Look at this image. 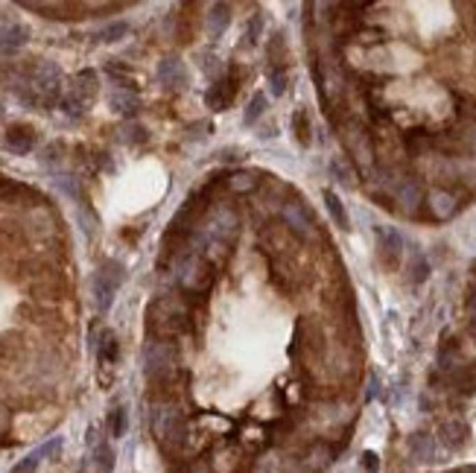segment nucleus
I'll use <instances>...</instances> for the list:
<instances>
[{
	"instance_id": "nucleus-1",
	"label": "nucleus",
	"mask_w": 476,
	"mask_h": 473,
	"mask_svg": "<svg viewBox=\"0 0 476 473\" xmlns=\"http://www.w3.org/2000/svg\"><path fill=\"white\" fill-rule=\"evenodd\" d=\"M150 432L167 459H178L187 442V412L182 400H152L150 403Z\"/></svg>"
},
{
	"instance_id": "nucleus-2",
	"label": "nucleus",
	"mask_w": 476,
	"mask_h": 473,
	"mask_svg": "<svg viewBox=\"0 0 476 473\" xmlns=\"http://www.w3.org/2000/svg\"><path fill=\"white\" fill-rule=\"evenodd\" d=\"M190 328V307L178 296H161L146 307V333L150 339H175Z\"/></svg>"
},
{
	"instance_id": "nucleus-3",
	"label": "nucleus",
	"mask_w": 476,
	"mask_h": 473,
	"mask_svg": "<svg viewBox=\"0 0 476 473\" xmlns=\"http://www.w3.org/2000/svg\"><path fill=\"white\" fill-rule=\"evenodd\" d=\"M173 263H175V281L187 296H208L213 281H217V266H213L210 260L187 249L178 254Z\"/></svg>"
},
{
	"instance_id": "nucleus-4",
	"label": "nucleus",
	"mask_w": 476,
	"mask_h": 473,
	"mask_svg": "<svg viewBox=\"0 0 476 473\" xmlns=\"http://www.w3.org/2000/svg\"><path fill=\"white\" fill-rule=\"evenodd\" d=\"M199 228H202V231H205L213 242H222V246L231 249L234 240L240 237V214H237L231 205L213 202V205H208L205 219H202Z\"/></svg>"
},
{
	"instance_id": "nucleus-5",
	"label": "nucleus",
	"mask_w": 476,
	"mask_h": 473,
	"mask_svg": "<svg viewBox=\"0 0 476 473\" xmlns=\"http://www.w3.org/2000/svg\"><path fill=\"white\" fill-rule=\"evenodd\" d=\"M178 345L170 339H150L143 348V371L146 377L155 380V377H164L178 368Z\"/></svg>"
},
{
	"instance_id": "nucleus-6",
	"label": "nucleus",
	"mask_w": 476,
	"mask_h": 473,
	"mask_svg": "<svg viewBox=\"0 0 476 473\" xmlns=\"http://www.w3.org/2000/svg\"><path fill=\"white\" fill-rule=\"evenodd\" d=\"M126 281V269H123V263H117V260H106V263L96 269V275H94V304H96V310H106L111 307V301H114V296H117V289H120V284Z\"/></svg>"
},
{
	"instance_id": "nucleus-7",
	"label": "nucleus",
	"mask_w": 476,
	"mask_h": 473,
	"mask_svg": "<svg viewBox=\"0 0 476 473\" xmlns=\"http://www.w3.org/2000/svg\"><path fill=\"white\" fill-rule=\"evenodd\" d=\"M281 217H284V225H287V231H289L292 237H298V240H313V237H316L313 214L307 210L304 202H295V199L284 202Z\"/></svg>"
},
{
	"instance_id": "nucleus-8",
	"label": "nucleus",
	"mask_w": 476,
	"mask_h": 473,
	"mask_svg": "<svg viewBox=\"0 0 476 473\" xmlns=\"http://www.w3.org/2000/svg\"><path fill=\"white\" fill-rule=\"evenodd\" d=\"M342 140H345V150L351 152V158L356 161L359 167H371L374 161V152H371V140L366 135V129L359 123H348L342 132Z\"/></svg>"
},
{
	"instance_id": "nucleus-9",
	"label": "nucleus",
	"mask_w": 476,
	"mask_h": 473,
	"mask_svg": "<svg viewBox=\"0 0 476 473\" xmlns=\"http://www.w3.org/2000/svg\"><path fill=\"white\" fill-rule=\"evenodd\" d=\"M32 88H36V94L47 96V100H53V96L62 91V71H59V64L38 61L36 71H32Z\"/></svg>"
},
{
	"instance_id": "nucleus-10",
	"label": "nucleus",
	"mask_w": 476,
	"mask_h": 473,
	"mask_svg": "<svg viewBox=\"0 0 476 473\" xmlns=\"http://www.w3.org/2000/svg\"><path fill=\"white\" fill-rule=\"evenodd\" d=\"M3 146L12 155H29L36 150V129L27 123H15L3 132Z\"/></svg>"
},
{
	"instance_id": "nucleus-11",
	"label": "nucleus",
	"mask_w": 476,
	"mask_h": 473,
	"mask_svg": "<svg viewBox=\"0 0 476 473\" xmlns=\"http://www.w3.org/2000/svg\"><path fill=\"white\" fill-rule=\"evenodd\" d=\"M395 199H398V205L406 210V214H415V210L421 208V202L426 199V196H424V184L418 182L415 175L401 178V182L395 184Z\"/></svg>"
},
{
	"instance_id": "nucleus-12",
	"label": "nucleus",
	"mask_w": 476,
	"mask_h": 473,
	"mask_svg": "<svg viewBox=\"0 0 476 473\" xmlns=\"http://www.w3.org/2000/svg\"><path fill=\"white\" fill-rule=\"evenodd\" d=\"M426 208H430V214H433V219H453L456 217V210H459V199L450 193V190H445V187H438V190H433L430 196H426Z\"/></svg>"
},
{
	"instance_id": "nucleus-13",
	"label": "nucleus",
	"mask_w": 476,
	"mask_h": 473,
	"mask_svg": "<svg viewBox=\"0 0 476 473\" xmlns=\"http://www.w3.org/2000/svg\"><path fill=\"white\" fill-rule=\"evenodd\" d=\"M468 438H470V427L465 421H459V418H453V421H445L438 427V442L445 444L447 450H462L465 444H468Z\"/></svg>"
},
{
	"instance_id": "nucleus-14",
	"label": "nucleus",
	"mask_w": 476,
	"mask_h": 473,
	"mask_svg": "<svg viewBox=\"0 0 476 473\" xmlns=\"http://www.w3.org/2000/svg\"><path fill=\"white\" fill-rule=\"evenodd\" d=\"M333 456H336V450L327 444V442H313L304 453H301V462H304V470L307 473H322L327 465L333 462Z\"/></svg>"
},
{
	"instance_id": "nucleus-15",
	"label": "nucleus",
	"mask_w": 476,
	"mask_h": 473,
	"mask_svg": "<svg viewBox=\"0 0 476 473\" xmlns=\"http://www.w3.org/2000/svg\"><path fill=\"white\" fill-rule=\"evenodd\" d=\"M96 91H100V79H96V73L94 71H79L71 79V85H68V91H64V94H71V96H76L79 103L88 105L96 96Z\"/></svg>"
},
{
	"instance_id": "nucleus-16",
	"label": "nucleus",
	"mask_w": 476,
	"mask_h": 473,
	"mask_svg": "<svg viewBox=\"0 0 476 473\" xmlns=\"http://www.w3.org/2000/svg\"><path fill=\"white\" fill-rule=\"evenodd\" d=\"M158 82L170 91H178L187 85V71H185V61L182 59H164L158 64Z\"/></svg>"
},
{
	"instance_id": "nucleus-17",
	"label": "nucleus",
	"mask_w": 476,
	"mask_h": 473,
	"mask_svg": "<svg viewBox=\"0 0 476 473\" xmlns=\"http://www.w3.org/2000/svg\"><path fill=\"white\" fill-rule=\"evenodd\" d=\"M108 105L117 114H123V117H135L140 111V96L132 88H114L108 94Z\"/></svg>"
},
{
	"instance_id": "nucleus-18",
	"label": "nucleus",
	"mask_w": 476,
	"mask_h": 473,
	"mask_svg": "<svg viewBox=\"0 0 476 473\" xmlns=\"http://www.w3.org/2000/svg\"><path fill=\"white\" fill-rule=\"evenodd\" d=\"M377 237H380L383 257L389 260L391 266H395L398 257H401V252H403V237L395 231V228H386V225H377Z\"/></svg>"
},
{
	"instance_id": "nucleus-19",
	"label": "nucleus",
	"mask_w": 476,
	"mask_h": 473,
	"mask_svg": "<svg viewBox=\"0 0 476 473\" xmlns=\"http://www.w3.org/2000/svg\"><path fill=\"white\" fill-rule=\"evenodd\" d=\"M29 41V27L24 24H6L3 32H0V50L3 53H15Z\"/></svg>"
},
{
	"instance_id": "nucleus-20",
	"label": "nucleus",
	"mask_w": 476,
	"mask_h": 473,
	"mask_svg": "<svg viewBox=\"0 0 476 473\" xmlns=\"http://www.w3.org/2000/svg\"><path fill=\"white\" fill-rule=\"evenodd\" d=\"M228 24H231V6H228V3H213V6L208 9V15H205L208 32H210L213 38H219L222 32L228 29Z\"/></svg>"
},
{
	"instance_id": "nucleus-21",
	"label": "nucleus",
	"mask_w": 476,
	"mask_h": 473,
	"mask_svg": "<svg viewBox=\"0 0 476 473\" xmlns=\"http://www.w3.org/2000/svg\"><path fill=\"white\" fill-rule=\"evenodd\" d=\"M409 453L415 462H435V438L430 432H415L409 438Z\"/></svg>"
},
{
	"instance_id": "nucleus-22",
	"label": "nucleus",
	"mask_w": 476,
	"mask_h": 473,
	"mask_svg": "<svg viewBox=\"0 0 476 473\" xmlns=\"http://www.w3.org/2000/svg\"><path fill=\"white\" fill-rule=\"evenodd\" d=\"M450 386L462 395H473L476 391V363H465V365H456L450 371Z\"/></svg>"
},
{
	"instance_id": "nucleus-23",
	"label": "nucleus",
	"mask_w": 476,
	"mask_h": 473,
	"mask_svg": "<svg viewBox=\"0 0 476 473\" xmlns=\"http://www.w3.org/2000/svg\"><path fill=\"white\" fill-rule=\"evenodd\" d=\"M445 167H447L450 178H456V182H462V184L476 187V158H450Z\"/></svg>"
},
{
	"instance_id": "nucleus-24",
	"label": "nucleus",
	"mask_w": 476,
	"mask_h": 473,
	"mask_svg": "<svg viewBox=\"0 0 476 473\" xmlns=\"http://www.w3.org/2000/svg\"><path fill=\"white\" fill-rule=\"evenodd\" d=\"M94 348H96V356H100L103 365H114V363H117L120 342H117V336H114V330H103V333H100V342H96Z\"/></svg>"
},
{
	"instance_id": "nucleus-25",
	"label": "nucleus",
	"mask_w": 476,
	"mask_h": 473,
	"mask_svg": "<svg viewBox=\"0 0 476 473\" xmlns=\"http://www.w3.org/2000/svg\"><path fill=\"white\" fill-rule=\"evenodd\" d=\"M257 187H260V178L254 173H249V170H237V173L228 175V190H231V193L245 196V193H252Z\"/></svg>"
},
{
	"instance_id": "nucleus-26",
	"label": "nucleus",
	"mask_w": 476,
	"mask_h": 473,
	"mask_svg": "<svg viewBox=\"0 0 476 473\" xmlns=\"http://www.w3.org/2000/svg\"><path fill=\"white\" fill-rule=\"evenodd\" d=\"M324 205H327V214H331V219L339 225V228H351V219H348V210H345L342 199L333 193V190H324Z\"/></svg>"
},
{
	"instance_id": "nucleus-27",
	"label": "nucleus",
	"mask_w": 476,
	"mask_h": 473,
	"mask_svg": "<svg viewBox=\"0 0 476 473\" xmlns=\"http://www.w3.org/2000/svg\"><path fill=\"white\" fill-rule=\"evenodd\" d=\"M292 132H295V140H298L301 146H310L313 143V129H310V117H307V111L304 108H298L292 114Z\"/></svg>"
},
{
	"instance_id": "nucleus-28",
	"label": "nucleus",
	"mask_w": 476,
	"mask_h": 473,
	"mask_svg": "<svg viewBox=\"0 0 476 473\" xmlns=\"http://www.w3.org/2000/svg\"><path fill=\"white\" fill-rule=\"evenodd\" d=\"M426 278H430V263H426V257L415 249L412 257H409V281H412V284H424Z\"/></svg>"
},
{
	"instance_id": "nucleus-29",
	"label": "nucleus",
	"mask_w": 476,
	"mask_h": 473,
	"mask_svg": "<svg viewBox=\"0 0 476 473\" xmlns=\"http://www.w3.org/2000/svg\"><path fill=\"white\" fill-rule=\"evenodd\" d=\"M120 140L129 143V146H138V143H146V140H150V132H146L140 123L129 120V123H123V129H120Z\"/></svg>"
},
{
	"instance_id": "nucleus-30",
	"label": "nucleus",
	"mask_w": 476,
	"mask_h": 473,
	"mask_svg": "<svg viewBox=\"0 0 476 473\" xmlns=\"http://www.w3.org/2000/svg\"><path fill=\"white\" fill-rule=\"evenodd\" d=\"M91 453H94L96 473H111V470H114V450L108 447V442H100Z\"/></svg>"
},
{
	"instance_id": "nucleus-31",
	"label": "nucleus",
	"mask_w": 476,
	"mask_h": 473,
	"mask_svg": "<svg viewBox=\"0 0 476 473\" xmlns=\"http://www.w3.org/2000/svg\"><path fill=\"white\" fill-rule=\"evenodd\" d=\"M129 430V412L123 409V406H117V409L108 412V435L111 438H123Z\"/></svg>"
},
{
	"instance_id": "nucleus-32",
	"label": "nucleus",
	"mask_w": 476,
	"mask_h": 473,
	"mask_svg": "<svg viewBox=\"0 0 476 473\" xmlns=\"http://www.w3.org/2000/svg\"><path fill=\"white\" fill-rule=\"evenodd\" d=\"M331 173L339 184L345 187H354V170H351V161L348 158H333L331 161Z\"/></svg>"
},
{
	"instance_id": "nucleus-33",
	"label": "nucleus",
	"mask_w": 476,
	"mask_h": 473,
	"mask_svg": "<svg viewBox=\"0 0 476 473\" xmlns=\"http://www.w3.org/2000/svg\"><path fill=\"white\" fill-rule=\"evenodd\" d=\"M456 365H459V345L450 339L447 345H441V351H438V368L445 374H450Z\"/></svg>"
},
{
	"instance_id": "nucleus-34",
	"label": "nucleus",
	"mask_w": 476,
	"mask_h": 473,
	"mask_svg": "<svg viewBox=\"0 0 476 473\" xmlns=\"http://www.w3.org/2000/svg\"><path fill=\"white\" fill-rule=\"evenodd\" d=\"M266 105H269V100H266V94H254L252 96V103H249V108H245V126H254L260 117L266 114Z\"/></svg>"
},
{
	"instance_id": "nucleus-35",
	"label": "nucleus",
	"mask_w": 476,
	"mask_h": 473,
	"mask_svg": "<svg viewBox=\"0 0 476 473\" xmlns=\"http://www.w3.org/2000/svg\"><path fill=\"white\" fill-rule=\"evenodd\" d=\"M126 36H129V24H123V21H114V24H108V27H103L100 32H96V38L106 41V44L123 41Z\"/></svg>"
},
{
	"instance_id": "nucleus-36",
	"label": "nucleus",
	"mask_w": 476,
	"mask_h": 473,
	"mask_svg": "<svg viewBox=\"0 0 476 473\" xmlns=\"http://www.w3.org/2000/svg\"><path fill=\"white\" fill-rule=\"evenodd\" d=\"M287 85H289L287 68H269V88H272V96H284V94H287Z\"/></svg>"
},
{
	"instance_id": "nucleus-37",
	"label": "nucleus",
	"mask_w": 476,
	"mask_h": 473,
	"mask_svg": "<svg viewBox=\"0 0 476 473\" xmlns=\"http://www.w3.org/2000/svg\"><path fill=\"white\" fill-rule=\"evenodd\" d=\"M202 71H205L210 79H217V82H219V76H222V71H225V64L219 61V56H213V53H202Z\"/></svg>"
},
{
	"instance_id": "nucleus-38",
	"label": "nucleus",
	"mask_w": 476,
	"mask_h": 473,
	"mask_svg": "<svg viewBox=\"0 0 476 473\" xmlns=\"http://www.w3.org/2000/svg\"><path fill=\"white\" fill-rule=\"evenodd\" d=\"M260 29H264V18L260 15H252V21L245 24V36H243V44H254L260 38Z\"/></svg>"
},
{
	"instance_id": "nucleus-39",
	"label": "nucleus",
	"mask_w": 476,
	"mask_h": 473,
	"mask_svg": "<svg viewBox=\"0 0 476 473\" xmlns=\"http://www.w3.org/2000/svg\"><path fill=\"white\" fill-rule=\"evenodd\" d=\"M62 152H64L62 143H50V146H47V150L41 152V164H44V167H56L59 161H62Z\"/></svg>"
},
{
	"instance_id": "nucleus-40",
	"label": "nucleus",
	"mask_w": 476,
	"mask_h": 473,
	"mask_svg": "<svg viewBox=\"0 0 476 473\" xmlns=\"http://www.w3.org/2000/svg\"><path fill=\"white\" fill-rule=\"evenodd\" d=\"M56 187L64 190L68 196H73V199H79V178H76V175H59V178H56Z\"/></svg>"
},
{
	"instance_id": "nucleus-41",
	"label": "nucleus",
	"mask_w": 476,
	"mask_h": 473,
	"mask_svg": "<svg viewBox=\"0 0 476 473\" xmlns=\"http://www.w3.org/2000/svg\"><path fill=\"white\" fill-rule=\"evenodd\" d=\"M359 470H363V473H377V470H380V456L366 450L363 456H359Z\"/></svg>"
},
{
	"instance_id": "nucleus-42",
	"label": "nucleus",
	"mask_w": 476,
	"mask_h": 473,
	"mask_svg": "<svg viewBox=\"0 0 476 473\" xmlns=\"http://www.w3.org/2000/svg\"><path fill=\"white\" fill-rule=\"evenodd\" d=\"M406 146H409V152H412V155H421V150L430 146V138H426L424 132H415V135L406 138Z\"/></svg>"
},
{
	"instance_id": "nucleus-43",
	"label": "nucleus",
	"mask_w": 476,
	"mask_h": 473,
	"mask_svg": "<svg viewBox=\"0 0 476 473\" xmlns=\"http://www.w3.org/2000/svg\"><path fill=\"white\" fill-rule=\"evenodd\" d=\"M38 462H41V456H38V450H36L32 456H27L24 462H18V465H15V470H12V473H36Z\"/></svg>"
},
{
	"instance_id": "nucleus-44",
	"label": "nucleus",
	"mask_w": 476,
	"mask_h": 473,
	"mask_svg": "<svg viewBox=\"0 0 476 473\" xmlns=\"http://www.w3.org/2000/svg\"><path fill=\"white\" fill-rule=\"evenodd\" d=\"M79 217H82V228H85L88 234H94V231H96V217L91 214V208H88V205L79 210Z\"/></svg>"
},
{
	"instance_id": "nucleus-45",
	"label": "nucleus",
	"mask_w": 476,
	"mask_h": 473,
	"mask_svg": "<svg viewBox=\"0 0 476 473\" xmlns=\"http://www.w3.org/2000/svg\"><path fill=\"white\" fill-rule=\"evenodd\" d=\"M9 427H12V415H9L6 406H0V438L9 432Z\"/></svg>"
},
{
	"instance_id": "nucleus-46",
	"label": "nucleus",
	"mask_w": 476,
	"mask_h": 473,
	"mask_svg": "<svg viewBox=\"0 0 476 473\" xmlns=\"http://www.w3.org/2000/svg\"><path fill=\"white\" fill-rule=\"evenodd\" d=\"M465 140H468V150L476 155V126H470L468 129V135H465Z\"/></svg>"
},
{
	"instance_id": "nucleus-47",
	"label": "nucleus",
	"mask_w": 476,
	"mask_h": 473,
	"mask_svg": "<svg viewBox=\"0 0 476 473\" xmlns=\"http://www.w3.org/2000/svg\"><path fill=\"white\" fill-rule=\"evenodd\" d=\"M377 391H380V380H377L374 374H371V377H368V398H374Z\"/></svg>"
},
{
	"instance_id": "nucleus-48",
	"label": "nucleus",
	"mask_w": 476,
	"mask_h": 473,
	"mask_svg": "<svg viewBox=\"0 0 476 473\" xmlns=\"http://www.w3.org/2000/svg\"><path fill=\"white\" fill-rule=\"evenodd\" d=\"M468 310H473V313H476V286L470 289V296H468Z\"/></svg>"
},
{
	"instance_id": "nucleus-49",
	"label": "nucleus",
	"mask_w": 476,
	"mask_h": 473,
	"mask_svg": "<svg viewBox=\"0 0 476 473\" xmlns=\"http://www.w3.org/2000/svg\"><path fill=\"white\" fill-rule=\"evenodd\" d=\"M222 155V161H237L240 155H237V150H228V152H219Z\"/></svg>"
},
{
	"instance_id": "nucleus-50",
	"label": "nucleus",
	"mask_w": 476,
	"mask_h": 473,
	"mask_svg": "<svg viewBox=\"0 0 476 473\" xmlns=\"http://www.w3.org/2000/svg\"><path fill=\"white\" fill-rule=\"evenodd\" d=\"M468 333H470V339H476V316H473L470 324H468Z\"/></svg>"
},
{
	"instance_id": "nucleus-51",
	"label": "nucleus",
	"mask_w": 476,
	"mask_h": 473,
	"mask_svg": "<svg viewBox=\"0 0 476 473\" xmlns=\"http://www.w3.org/2000/svg\"><path fill=\"white\" fill-rule=\"evenodd\" d=\"M0 117H3V105H0Z\"/></svg>"
}]
</instances>
